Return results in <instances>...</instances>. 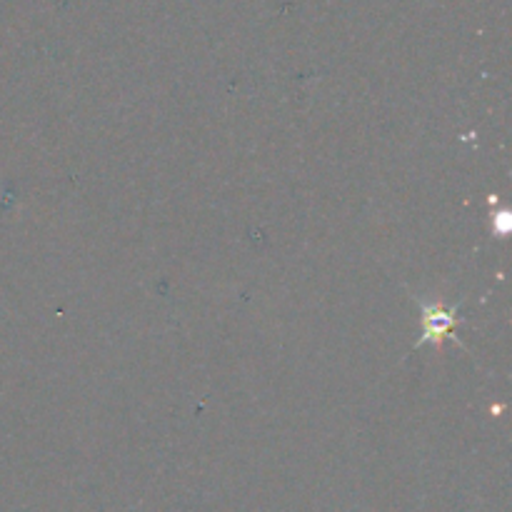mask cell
I'll list each match as a JSON object with an SVG mask.
<instances>
[{"instance_id":"1","label":"cell","mask_w":512,"mask_h":512,"mask_svg":"<svg viewBox=\"0 0 512 512\" xmlns=\"http://www.w3.org/2000/svg\"><path fill=\"white\" fill-rule=\"evenodd\" d=\"M418 300L420 310H423V338L415 343V348H423L428 343H443L445 335H450V330L455 328L458 323H463V318H458V305L453 308H443L440 303H433V300H423V298H415Z\"/></svg>"}]
</instances>
